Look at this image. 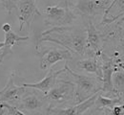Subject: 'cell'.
Instances as JSON below:
<instances>
[{"instance_id": "cell-1", "label": "cell", "mask_w": 124, "mask_h": 115, "mask_svg": "<svg viewBox=\"0 0 124 115\" xmlns=\"http://www.w3.org/2000/svg\"><path fill=\"white\" fill-rule=\"evenodd\" d=\"M44 42L59 45L80 58L88 57L87 33L84 23L83 25L74 24L65 27L50 28L39 35L36 39L35 49H39Z\"/></svg>"}, {"instance_id": "cell-2", "label": "cell", "mask_w": 124, "mask_h": 115, "mask_svg": "<svg viewBox=\"0 0 124 115\" xmlns=\"http://www.w3.org/2000/svg\"><path fill=\"white\" fill-rule=\"evenodd\" d=\"M97 28L103 39L102 53L113 61L116 67L124 69V16L110 25Z\"/></svg>"}, {"instance_id": "cell-3", "label": "cell", "mask_w": 124, "mask_h": 115, "mask_svg": "<svg viewBox=\"0 0 124 115\" xmlns=\"http://www.w3.org/2000/svg\"><path fill=\"white\" fill-rule=\"evenodd\" d=\"M64 66L66 68V72H68V74L72 77V82L76 85L75 105L81 104L84 101L93 97V95L101 92L102 82L100 79L93 75L78 73L74 71L67 62Z\"/></svg>"}, {"instance_id": "cell-4", "label": "cell", "mask_w": 124, "mask_h": 115, "mask_svg": "<svg viewBox=\"0 0 124 115\" xmlns=\"http://www.w3.org/2000/svg\"><path fill=\"white\" fill-rule=\"evenodd\" d=\"M45 25L51 28L65 27L74 25L79 17L75 12L72 1H60L54 5H49L43 11Z\"/></svg>"}, {"instance_id": "cell-5", "label": "cell", "mask_w": 124, "mask_h": 115, "mask_svg": "<svg viewBox=\"0 0 124 115\" xmlns=\"http://www.w3.org/2000/svg\"><path fill=\"white\" fill-rule=\"evenodd\" d=\"M76 85L71 80L57 79L54 87L45 95L49 107L64 108L75 106Z\"/></svg>"}, {"instance_id": "cell-6", "label": "cell", "mask_w": 124, "mask_h": 115, "mask_svg": "<svg viewBox=\"0 0 124 115\" xmlns=\"http://www.w3.org/2000/svg\"><path fill=\"white\" fill-rule=\"evenodd\" d=\"M16 107L26 115H47L49 104L43 93L36 89L29 88L27 90L26 88Z\"/></svg>"}, {"instance_id": "cell-7", "label": "cell", "mask_w": 124, "mask_h": 115, "mask_svg": "<svg viewBox=\"0 0 124 115\" xmlns=\"http://www.w3.org/2000/svg\"><path fill=\"white\" fill-rule=\"evenodd\" d=\"M112 0L100 1H72L73 8L79 17L91 18L101 17L105 15L106 11L112 4Z\"/></svg>"}, {"instance_id": "cell-8", "label": "cell", "mask_w": 124, "mask_h": 115, "mask_svg": "<svg viewBox=\"0 0 124 115\" xmlns=\"http://www.w3.org/2000/svg\"><path fill=\"white\" fill-rule=\"evenodd\" d=\"M37 54L40 57V69L43 71H47L59 62L65 61L67 62L74 60V55L70 51L55 46L38 51Z\"/></svg>"}, {"instance_id": "cell-9", "label": "cell", "mask_w": 124, "mask_h": 115, "mask_svg": "<svg viewBox=\"0 0 124 115\" xmlns=\"http://www.w3.org/2000/svg\"><path fill=\"white\" fill-rule=\"evenodd\" d=\"M83 23L87 33V50L88 57L99 58L103 49V39L99 29L95 26L93 19L83 18Z\"/></svg>"}, {"instance_id": "cell-10", "label": "cell", "mask_w": 124, "mask_h": 115, "mask_svg": "<svg viewBox=\"0 0 124 115\" xmlns=\"http://www.w3.org/2000/svg\"><path fill=\"white\" fill-rule=\"evenodd\" d=\"M16 75V72L13 71L5 87L0 90V102L9 104L14 106H17L18 102L26 91V87L22 85H16L15 83Z\"/></svg>"}, {"instance_id": "cell-11", "label": "cell", "mask_w": 124, "mask_h": 115, "mask_svg": "<svg viewBox=\"0 0 124 115\" xmlns=\"http://www.w3.org/2000/svg\"><path fill=\"white\" fill-rule=\"evenodd\" d=\"M17 10H19V31H22L24 27L30 30L33 18L42 16L35 1H17Z\"/></svg>"}, {"instance_id": "cell-12", "label": "cell", "mask_w": 124, "mask_h": 115, "mask_svg": "<svg viewBox=\"0 0 124 115\" xmlns=\"http://www.w3.org/2000/svg\"><path fill=\"white\" fill-rule=\"evenodd\" d=\"M101 62V71H102V90L101 93H105V96L110 98H116L114 88H113V82L112 77L115 70V65L113 61L108 58L105 54L101 53L99 57Z\"/></svg>"}, {"instance_id": "cell-13", "label": "cell", "mask_w": 124, "mask_h": 115, "mask_svg": "<svg viewBox=\"0 0 124 115\" xmlns=\"http://www.w3.org/2000/svg\"><path fill=\"white\" fill-rule=\"evenodd\" d=\"M99 93L93 95V97L89 98L88 100L78 105L64 107V108L49 107L47 110V115H84L94 106L95 100Z\"/></svg>"}, {"instance_id": "cell-14", "label": "cell", "mask_w": 124, "mask_h": 115, "mask_svg": "<svg viewBox=\"0 0 124 115\" xmlns=\"http://www.w3.org/2000/svg\"><path fill=\"white\" fill-rule=\"evenodd\" d=\"M65 72H66L65 66L59 70L50 69V71L47 73L45 78L43 80H41L40 82H34V83H23L22 86H24L26 88L36 89V90L40 91L41 93H43L44 95H46L55 84V82L58 79V76L61 75L62 73H65Z\"/></svg>"}, {"instance_id": "cell-15", "label": "cell", "mask_w": 124, "mask_h": 115, "mask_svg": "<svg viewBox=\"0 0 124 115\" xmlns=\"http://www.w3.org/2000/svg\"><path fill=\"white\" fill-rule=\"evenodd\" d=\"M76 66L78 69L85 71L88 74L93 75L98 79H102V71H101V62L99 58L95 57H85L80 58L77 61Z\"/></svg>"}, {"instance_id": "cell-16", "label": "cell", "mask_w": 124, "mask_h": 115, "mask_svg": "<svg viewBox=\"0 0 124 115\" xmlns=\"http://www.w3.org/2000/svg\"><path fill=\"white\" fill-rule=\"evenodd\" d=\"M124 16V0H115L112 2L111 6L106 11L105 15L103 16L99 26H107L116 21Z\"/></svg>"}, {"instance_id": "cell-17", "label": "cell", "mask_w": 124, "mask_h": 115, "mask_svg": "<svg viewBox=\"0 0 124 115\" xmlns=\"http://www.w3.org/2000/svg\"><path fill=\"white\" fill-rule=\"evenodd\" d=\"M29 39V36L26 35V36H21V35H16L14 31H11L9 33L5 34V40H4V47H3V51L2 53L0 54V64L3 62L4 59L9 56V55H12L13 54V48L14 46H16L17 44H19L20 42L22 41H26Z\"/></svg>"}, {"instance_id": "cell-18", "label": "cell", "mask_w": 124, "mask_h": 115, "mask_svg": "<svg viewBox=\"0 0 124 115\" xmlns=\"http://www.w3.org/2000/svg\"><path fill=\"white\" fill-rule=\"evenodd\" d=\"M113 88L116 98L124 97V69L120 67H116L112 77Z\"/></svg>"}, {"instance_id": "cell-19", "label": "cell", "mask_w": 124, "mask_h": 115, "mask_svg": "<svg viewBox=\"0 0 124 115\" xmlns=\"http://www.w3.org/2000/svg\"><path fill=\"white\" fill-rule=\"evenodd\" d=\"M119 98H110L107 96H103L101 94V92L98 94L97 98L95 100V103H94V108L96 109H104V108H107L112 106L115 103H116V101Z\"/></svg>"}, {"instance_id": "cell-20", "label": "cell", "mask_w": 124, "mask_h": 115, "mask_svg": "<svg viewBox=\"0 0 124 115\" xmlns=\"http://www.w3.org/2000/svg\"><path fill=\"white\" fill-rule=\"evenodd\" d=\"M105 115H124V101L118 99L112 106L103 109Z\"/></svg>"}, {"instance_id": "cell-21", "label": "cell", "mask_w": 124, "mask_h": 115, "mask_svg": "<svg viewBox=\"0 0 124 115\" xmlns=\"http://www.w3.org/2000/svg\"><path fill=\"white\" fill-rule=\"evenodd\" d=\"M0 4L5 8L9 16L12 15L14 10L17 9V1H0Z\"/></svg>"}, {"instance_id": "cell-22", "label": "cell", "mask_w": 124, "mask_h": 115, "mask_svg": "<svg viewBox=\"0 0 124 115\" xmlns=\"http://www.w3.org/2000/svg\"><path fill=\"white\" fill-rule=\"evenodd\" d=\"M6 108H7V112L10 115H26L22 111H20L17 107L14 106H11L9 104H6Z\"/></svg>"}, {"instance_id": "cell-23", "label": "cell", "mask_w": 124, "mask_h": 115, "mask_svg": "<svg viewBox=\"0 0 124 115\" xmlns=\"http://www.w3.org/2000/svg\"><path fill=\"white\" fill-rule=\"evenodd\" d=\"M1 30L5 34L9 33V32L12 31V25H11L10 23H4V24L2 25V27H1Z\"/></svg>"}, {"instance_id": "cell-24", "label": "cell", "mask_w": 124, "mask_h": 115, "mask_svg": "<svg viewBox=\"0 0 124 115\" xmlns=\"http://www.w3.org/2000/svg\"><path fill=\"white\" fill-rule=\"evenodd\" d=\"M7 111V108H6V103H3V102H0V115H4Z\"/></svg>"}, {"instance_id": "cell-25", "label": "cell", "mask_w": 124, "mask_h": 115, "mask_svg": "<svg viewBox=\"0 0 124 115\" xmlns=\"http://www.w3.org/2000/svg\"><path fill=\"white\" fill-rule=\"evenodd\" d=\"M88 115H105V114H104L103 109H96V108H94L93 111H91V113Z\"/></svg>"}, {"instance_id": "cell-26", "label": "cell", "mask_w": 124, "mask_h": 115, "mask_svg": "<svg viewBox=\"0 0 124 115\" xmlns=\"http://www.w3.org/2000/svg\"><path fill=\"white\" fill-rule=\"evenodd\" d=\"M4 45H5L4 41H0V49H2V48L4 47Z\"/></svg>"}]
</instances>
